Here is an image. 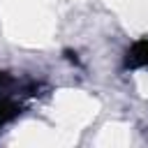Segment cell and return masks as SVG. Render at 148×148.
Masks as SVG:
<instances>
[{
  "mask_svg": "<svg viewBox=\"0 0 148 148\" xmlns=\"http://www.w3.org/2000/svg\"><path fill=\"white\" fill-rule=\"evenodd\" d=\"M125 67H148V37L139 39L125 56Z\"/></svg>",
  "mask_w": 148,
  "mask_h": 148,
  "instance_id": "1",
  "label": "cell"
}]
</instances>
